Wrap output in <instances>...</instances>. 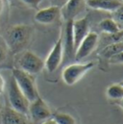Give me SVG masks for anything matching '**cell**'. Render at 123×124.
I'll return each mask as SVG.
<instances>
[{"instance_id":"1","label":"cell","mask_w":123,"mask_h":124,"mask_svg":"<svg viewBox=\"0 0 123 124\" xmlns=\"http://www.w3.org/2000/svg\"><path fill=\"white\" fill-rule=\"evenodd\" d=\"M33 28L29 25H15L10 27L2 37L12 54L21 52L30 42Z\"/></svg>"},{"instance_id":"2","label":"cell","mask_w":123,"mask_h":124,"mask_svg":"<svg viewBox=\"0 0 123 124\" xmlns=\"http://www.w3.org/2000/svg\"><path fill=\"white\" fill-rule=\"evenodd\" d=\"M12 76L15 80L20 91L30 102L35 100L38 96V93L35 83V78L32 74H29L19 68H15L13 69Z\"/></svg>"},{"instance_id":"3","label":"cell","mask_w":123,"mask_h":124,"mask_svg":"<svg viewBox=\"0 0 123 124\" xmlns=\"http://www.w3.org/2000/svg\"><path fill=\"white\" fill-rule=\"evenodd\" d=\"M8 98H9L10 105L13 109L28 116L30 101L26 98V96L20 91V89L18 88V86L13 76H11V78L9 80Z\"/></svg>"},{"instance_id":"4","label":"cell","mask_w":123,"mask_h":124,"mask_svg":"<svg viewBox=\"0 0 123 124\" xmlns=\"http://www.w3.org/2000/svg\"><path fill=\"white\" fill-rule=\"evenodd\" d=\"M16 62L19 69L32 75L39 73L44 67V61L31 51L22 52Z\"/></svg>"},{"instance_id":"5","label":"cell","mask_w":123,"mask_h":124,"mask_svg":"<svg viewBox=\"0 0 123 124\" xmlns=\"http://www.w3.org/2000/svg\"><path fill=\"white\" fill-rule=\"evenodd\" d=\"M28 115H30L33 123L40 124L52 116V112L46 102L38 95L35 100L30 102Z\"/></svg>"},{"instance_id":"6","label":"cell","mask_w":123,"mask_h":124,"mask_svg":"<svg viewBox=\"0 0 123 124\" xmlns=\"http://www.w3.org/2000/svg\"><path fill=\"white\" fill-rule=\"evenodd\" d=\"M93 62H87V63H72L62 70V80L63 82L68 85L72 86L76 84L90 69L93 67Z\"/></svg>"},{"instance_id":"7","label":"cell","mask_w":123,"mask_h":124,"mask_svg":"<svg viewBox=\"0 0 123 124\" xmlns=\"http://www.w3.org/2000/svg\"><path fill=\"white\" fill-rule=\"evenodd\" d=\"M98 35L95 32H89L88 35L83 39V40L78 45L77 49L75 50L74 59L77 62L82 61L83 59L87 58L92 53L98 43Z\"/></svg>"},{"instance_id":"8","label":"cell","mask_w":123,"mask_h":124,"mask_svg":"<svg viewBox=\"0 0 123 124\" xmlns=\"http://www.w3.org/2000/svg\"><path fill=\"white\" fill-rule=\"evenodd\" d=\"M72 22L73 20H66L64 34L62 37V62L65 63L68 61L74 59L75 55V48H74V39H73V33H72Z\"/></svg>"},{"instance_id":"9","label":"cell","mask_w":123,"mask_h":124,"mask_svg":"<svg viewBox=\"0 0 123 124\" xmlns=\"http://www.w3.org/2000/svg\"><path fill=\"white\" fill-rule=\"evenodd\" d=\"M62 37L61 35V37L53 46L52 50L50 51L46 61L44 62V66L46 67L48 72L52 73L57 70V68L62 62Z\"/></svg>"},{"instance_id":"10","label":"cell","mask_w":123,"mask_h":124,"mask_svg":"<svg viewBox=\"0 0 123 124\" xmlns=\"http://www.w3.org/2000/svg\"><path fill=\"white\" fill-rule=\"evenodd\" d=\"M1 124H31L28 116L12 107H6L0 112Z\"/></svg>"},{"instance_id":"11","label":"cell","mask_w":123,"mask_h":124,"mask_svg":"<svg viewBox=\"0 0 123 124\" xmlns=\"http://www.w3.org/2000/svg\"><path fill=\"white\" fill-rule=\"evenodd\" d=\"M86 0H68L61 9V15L65 20H74L86 8Z\"/></svg>"},{"instance_id":"12","label":"cell","mask_w":123,"mask_h":124,"mask_svg":"<svg viewBox=\"0 0 123 124\" xmlns=\"http://www.w3.org/2000/svg\"><path fill=\"white\" fill-rule=\"evenodd\" d=\"M90 32V21L88 16L80 19H74L72 22V33L74 39V48L77 49L80 42Z\"/></svg>"},{"instance_id":"13","label":"cell","mask_w":123,"mask_h":124,"mask_svg":"<svg viewBox=\"0 0 123 124\" xmlns=\"http://www.w3.org/2000/svg\"><path fill=\"white\" fill-rule=\"evenodd\" d=\"M61 16V8L57 6H49L47 8L38 10L35 15L37 22L41 24H52Z\"/></svg>"},{"instance_id":"14","label":"cell","mask_w":123,"mask_h":124,"mask_svg":"<svg viewBox=\"0 0 123 124\" xmlns=\"http://www.w3.org/2000/svg\"><path fill=\"white\" fill-rule=\"evenodd\" d=\"M86 4L93 10L113 13L122 7V0H86Z\"/></svg>"},{"instance_id":"15","label":"cell","mask_w":123,"mask_h":124,"mask_svg":"<svg viewBox=\"0 0 123 124\" xmlns=\"http://www.w3.org/2000/svg\"><path fill=\"white\" fill-rule=\"evenodd\" d=\"M99 28L107 35L115 34L121 30V25L118 24L114 18H104L99 23Z\"/></svg>"},{"instance_id":"16","label":"cell","mask_w":123,"mask_h":124,"mask_svg":"<svg viewBox=\"0 0 123 124\" xmlns=\"http://www.w3.org/2000/svg\"><path fill=\"white\" fill-rule=\"evenodd\" d=\"M122 50H123V43H122V40L121 41H116V42H113V43H110L108 44L100 53V55L109 60L111 59L112 57L119 54V53H122Z\"/></svg>"},{"instance_id":"17","label":"cell","mask_w":123,"mask_h":124,"mask_svg":"<svg viewBox=\"0 0 123 124\" xmlns=\"http://www.w3.org/2000/svg\"><path fill=\"white\" fill-rule=\"evenodd\" d=\"M11 54L12 52L10 51L4 39L0 37V68L9 66V62L11 60Z\"/></svg>"},{"instance_id":"18","label":"cell","mask_w":123,"mask_h":124,"mask_svg":"<svg viewBox=\"0 0 123 124\" xmlns=\"http://www.w3.org/2000/svg\"><path fill=\"white\" fill-rule=\"evenodd\" d=\"M107 96L112 100H121L123 97L122 83L111 85L107 89Z\"/></svg>"},{"instance_id":"19","label":"cell","mask_w":123,"mask_h":124,"mask_svg":"<svg viewBox=\"0 0 123 124\" xmlns=\"http://www.w3.org/2000/svg\"><path fill=\"white\" fill-rule=\"evenodd\" d=\"M54 119L58 124H77L75 118L71 115L65 113H57L54 116Z\"/></svg>"},{"instance_id":"20","label":"cell","mask_w":123,"mask_h":124,"mask_svg":"<svg viewBox=\"0 0 123 124\" xmlns=\"http://www.w3.org/2000/svg\"><path fill=\"white\" fill-rule=\"evenodd\" d=\"M25 5L29 6L31 8H34V9H37L39 5V3L43 0H21Z\"/></svg>"},{"instance_id":"21","label":"cell","mask_w":123,"mask_h":124,"mask_svg":"<svg viewBox=\"0 0 123 124\" xmlns=\"http://www.w3.org/2000/svg\"><path fill=\"white\" fill-rule=\"evenodd\" d=\"M68 0H50V3L52 4V6H57L59 8H62Z\"/></svg>"},{"instance_id":"22","label":"cell","mask_w":123,"mask_h":124,"mask_svg":"<svg viewBox=\"0 0 123 124\" xmlns=\"http://www.w3.org/2000/svg\"><path fill=\"white\" fill-rule=\"evenodd\" d=\"M4 88H5V81H4L3 77H2L1 74H0V94L3 93Z\"/></svg>"},{"instance_id":"23","label":"cell","mask_w":123,"mask_h":124,"mask_svg":"<svg viewBox=\"0 0 123 124\" xmlns=\"http://www.w3.org/2000/svg\"><path fill=\"white\" fill-rule=\"evenodd\" d=\"M40 124H58L56 122V120L54 118H48L46 120H44L43 122H41Z\"/></svg>"},{"instance_id":"24","label":"cell","mask_w":123,"mask_h":124,"mask_svg":"<svg viewBox=\"0 0 123 124\" xmlns=\"http://www.w3.org/2000/svg\"><path fill=\"white\" fill-rule=\"evenodd\" d=\"M3 5H4V0H0V15H1L2 10H3Z\"/></svg>"},{"instance_id":"25","label":"cell","mask_w":123,"mask_h":124,"mask_svg":"<svg viewBox=\"0 0 123 124\" xmlns=\"http://www.w3.org/2000/svg\"><path fill=\"white\" fill-rule=\"evenodd\" d=\"M0 112H1V106H0Z\"/></svg>"}]
</instances>
